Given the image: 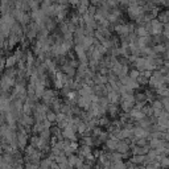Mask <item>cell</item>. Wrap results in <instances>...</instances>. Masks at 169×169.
<instances>
[{
    "label": "cell",
    "instance_id": "obj_1",
    "mask_svg": "<svg viewBox=\"0 0 169 169\" xmlns=\"http://www.w3.org/2000/svg\"><path fill=\"white\" fill-rule=\"evenodd\" d=\"M151 30H152V33H154V35L161 33V30H163V24H161L159 20H152L151 21Z\"/></svg>",
    "mask_w": 169,
    "mask_h": 169
},
{
    "label": "cell",
    "instance_id": "obj_2",
    "mask_svg": "<svg viewBox=\"0 0 169 169\" xmlns=\"http://www.w3.org/2000/svg\"><path fill=\"white\" fill-rule=\"evenodd\" d=\"M131 116L136 120H143L144 119V112L140 110H132L131 111Z\"/></svg>",
    "mask_w": 169,
    "mask_h": 169
},
{
    "label": "cell",
    "instance_id": "obj_3",
    "mask_svg": "<svg viewBox=\"0 0 169 169\" xmlns=\"http://www.w3.org/2000/svg\"><path fill=\"white\" fill-rule=\"evenodd\" d=\"M136 35L140 36V37H148V32H147V29L144 26H140L139 29L136 30Z\"/></svg>",
    "mask_w": 169,
    "mask_h": 169
},
{
    "label": "cell",
    "instance_id": "obj_4",
    "mask_svg": "<svg viewBox=\"0 0 169 169\" xmlns=\"http://www.w3.org/2000/svg\"><path fill=\"white\" fill-rule=\"evenodd\" d=\"M118 151H119V153H125V152L128 151V144L119 143V145H118Z\"/></svg>",
    "mask_w": 169,
    "mask_h": 169
},
{
    "label": "cell",
    "instance_id": "obj_5",
    "mask_svg": "<svg viewBox=\"0 0 169 169\" xmlns=\"http://www.w3.org/2000/svg\"><path fill=\"white\" fill-rule=\"evenodd\" d=\"M16 61H17V55H12V57H8V60H7V66L11 67L12 65H15Z\"/></svg>",
    "mask_w": 169,
    "mask_h": 169
},
{
    "label": "cell",
    "instance_id": "obj_6",
    "mask_svg": "<svg viewBox=\"0 0 169 169\" xmlns=\"http://www.w3.org/2000/svg\"><path fill=\"white\" fill-rule=\"evenodd\" d=\"M159 19H160L161 21H164V23H168L169 21V11H165L164 13H161V15L159 16Z\"/></svg>",
    "mask_w": 169,
    "mask_h": 169
},
{
    "label": "cell",
    "instance_id": "obj_7",
    "mask_svg": "<svg viewBox=\"0 0 169 169\" xmlns=\"http://www.w3.org/2000/svg\"><path fill=\"white\" fill-rule=\"evenodd\" d=\"M55 119H57V118H55V114H53V112H49V114H48V120H49V122L55 120Z\"/></svg>",
    "mask_w": 169,
    "mask_h": 169
},
{
    "label": "cell",
    "instance_id": "obj_8",
    "mask_svg": "<svg viewBox=\"0 0 169 169\" xmlns=\"http://www.w3.org/2000/svg\"><path fill=\"white\" fill-rule=\"evenodd\" d=\"M164 33H165L166 38H168V40H169V26H166V28H165V32H164Z\"/></svg>",
    "mask_w": 169,
    "mask_h": 169
}]
</instances>
